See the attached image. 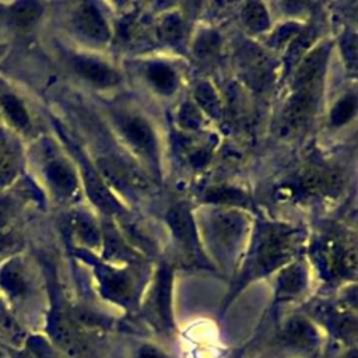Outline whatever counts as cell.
I'll return each mask as SVG.
<instances>
[{
    "instance_id": "cell-17",
    "label": "cell",
    "mask_w": 358,
    "mask_h": 358,
    "mask_svg": "<svg viewBox=\"0 0 358 358\" xmlns=\"http://www.w3.org/2000/svg\"><path fill=\"white\" fill-rule=\"evenodd\" d=\"M306 270L301 262L284 266L280 270L275 295L281 301H288L298 296L306 287Z\"/></svg>"
},
{
    "instance_id": "cell-16",
    "label": "cell",
    "mask_w": 358,
    "mask_h": 358,
    "mask_svg": "<svg viewBox=\"0 0 358 358\" xmlns=\"http://www.w3.org/2000/svg\"><path fill=\"white\" fill-rule=\"evenodd\" d=\"M45 173L49 185L57 194L70 197L77 192L78 179L67 161L62 158L50 159L45 168Z\"/></svg>"
},
{
    "instance_id": "cell-11",
    "label": "cell",
    "mask_w": 358,
    "mask_h": 358,
    "mask_svg": "<svg viewBox=\"0 0 358 358\" xmlns=\"http://www.w3.org/2000/svg\"><path fill=\"white\" fill-rule=\"evenodd\" d=\"M238 66L242 77L256 90L268 83L274 69L271 57L262 48L253 45H248L239 52Z\"/></svg>"
},
{
    "instance_id": "cell-6",
    "label": "cell",
    "mask_w": 358,
    "mask_h": 358,
    "mask_svg": "<svg viewBox=\"0 0 358 358\" xmlns=\"http://www.w3.org/2000/svg\"><path fill=\"white\" fill-rule=\"evenodd\" d=\"M172 268L161 264L151 291L147 296L145 313L151 322L162 330L172 327Z\"/></svg>"
},
{
    "instance_id": "cell-19",
    "label": "cell",
    "mask_w": 358,
    "mask_h": 358,
    "mask_svg": "<svg viewBox=\"0 0 358 358\" xmlns=\"http://www.w3.org/2000/svg\"><path fill=\"white\" fill-rule=\"evenodd\" d=\"M282 338L292 347L310 348L317 343V331L309 320L303 317H292L282 330Z\"/></svg>"
},
{
    "instance_id": "cell-1",
    "label": "cell",
    "mask_w": 358,
    "mask_h": 358,
    "mask_svg": "<svg viewBox=\"0 0 358 358\" xmlns=\"http://www.w3.org/2000/svg\"><path fill=\"white\" fill-rule=\"evenodd\" d=\"M249 225V217L236 207L214 206L204 211L197 229L218 263L232 264L246 242Z\"/></svg>"
},
{
    "instance_id": "cell-10",
    "label": "cell",
    "mask_w": 358,
    "mask_h": 358,
    "mask_svg": "<svg viewBox=\"0 0 358 358\" xmlns=\"http://www.w3.org/2000/svg\"><path fill=\"white\" fill-rule=\"evenodd\" d=\"M73 70L96 88H112L120 84L122 74L106 60L90 55H76L71 59Z\"/></svg>"
},
{
    "instance_id": "cell-8",
    "label": "cell",
    "mask_w": 358,
    "mask_h": 358,
    "mask_svg": "<svg viewBox=\"0 0 358 358\" xmlns=\"http://www.w3.org/2000/svg\"><path fill=\"white\" fill-rule=\"evenodd\" d=\"M144 84L157 95L172 96L180 87L179 70L164 59H147L138 66Z\"/></svg>"
},
{
    "instance_id": "cell-20",
    "label": "cell",
    "mask_w": 358,
    "mask_h": 358,
    "mask_svg": "<svg viewBox=\"0 0 358 358\" xmlns=\"http://www.w3.org/2000/svg\"><path fill=\"white\" fill-rule=\"evenodd\" d=\"M20 152L15 143L4 133H0V186L8 183L17 173Z\"/></svg>"
},
{
    "instance_id": "cell-9",
    "label": "cell",
    "mask_w": 358,
    "mask_h": 358,
    "mask_svg": "<svg viewBox=\"0 0 358 358\" xmlns=\"http://www.w3.org/2000/svg\"><path fill=\"white\" fill-rule=\"evenodd\" d=\"M329 55H330V43L324 42V43H319L317 46H313L296 63L294 69L292 83H291L292 91L305 88V87L322 85Z\"/></svg>"
},
{
    "instance_id": "cell-29",
    "label": "cell",
    "mask_w": 358,
    "mask_h": 358,
    "mask_svg": "<svg viewBox=\"0 0 358 358\" xmlns=\"http://www.w3.org/2000/svg\"><path fill=\"white\" fill-rule=\"evenodd\" d=\"M302 25L294 21H288L282 25H280L274 32H271L268 38V46L271 48H280L284 45H289L291 41L302 31Z\"/></svg>"
},
{
    "instance_id": "cell-30",
    "label": "cell",
    "mask_w": 358,
    "mask_h": 358,
    "mask_svg": "<svg viewBox=\"0 0 358 358\" xmlns=\"http://www.w3.org/2000/svg\"><path fill=\"white\" fill-rule=\"evenodd\" d=\"M340 49L347 69L355 71L357 69V36L355 34L347 32L340 41Z\"/></svg>"
},
{
    "instance_id": "cell-3",
    "label": "cell",
    "mask_w": 358,
    "mask_h": 358,
    "mask_svg": "<svg viewBox=\"0 0 358 358\" xmlns=\"http://www.w3.org/2000/svg\"><path fill=\"white\" fill-rule=\"evenodd\" d=\"M110 119L124 144L147 165L157 169L159 148L158 137L151 122L140 112L129 109L112 110Z\"/></svg>"
},
{
    "instance_id": "cell-26",
    "label": "cell",
    "mask_w": 358,
    "mask_h": 358,
    "mask_svg": "<svg viewBox=\"0 0 358 358\" xmlns=\"http://www.w3.org/2000/svg\"><path fill=\"white\" fill-rule=\"evenodd\" d=\"M204 120H206L204 113L196 106L193 101L183 102L178 109L176 122L183 131H187V133L199 131L203 127Z\"/></svg>"
},
{
    "instance_id": "cell-4",
    "label": "cell",
    "mask_w": 358,
    "mask_h": 358,
    "mask_svg": "<svg viewBox=\"0 0 358 358\" xmlns=\"http://www.w3.org/2000/svg\"><path fill=\"white\" fill-rule=\"evenodd\" d=\"M166 224L173 243L185 260L194 266H210V262L204 255L196 220L186 204L172 206L166 213Z\"/></svg>"
},
{
    "instance_id": "cell-15",
    "label": "cell",
    "mask_w": 358,
    "mask_h": 358,
    "mask_svg": "<svg viewBox=\"0 0 358 358\" xmlns=\"http://www.w3.org/2000/svg\"><path fill=\"white\" fill-rule=\"evenodd\" d=\"M155 34L161 43L179 49L187 38V24L178 11H166L161 14L155 24Z\"/></svg>"
},
{
    "instance_id": "cell-18",
    "label": "cell",
    "mask_w": 358,
    "mask_h": 358,
    "mask_svg": "<svg viewBox=\"0 0 358 358\" xmlns=\"http://www.w3.org/2000/svg\"><path fill=\"white\" fill-rule=\"evenodd\" d=\"M71 231L74 236L88 248H99L102 245L103 234L95 218L84 211H77L71 217Z\"/></svg>"
},
{
    "instance_id": "cell-5",
    "label": "cell",
    "mask_w": 358,
    "mask_h": 358,
    "mask_svg": "<svg viewBox=\"0 0 358 358\" xmlns=\"http://www.w3.org/2000/svg\"><path fill=\"white\" fill-rule=\"evenodd\" d=\"M322 85L294 90L281 113V130L287 134L303 129L317 110Z\"/></svg>"
},
{
    "instance_id": "cell-32",
    "label": "cell",
    "mask_w": 358,
    "mask_h": 358,
    "mask_svg": "<svg viewBox=\"0 0 358 358\" xmlns=\"http://www.w3.org/2000/svg\"><path fill=\"white\" fill-rule=\"evenodd\" d=\"M136 358H171V357L162 348L147 343L137 348Z\"/></svg>"
},
{
    "instance_id": "cell-12",
    "label": "cell",
    "mask_w": 358,
    "mask_h": 358,
    "mask_svg": "<svg viewBox=\"0 0 358 358\" xmlns=\"http://www.w3.org/2000/svg\"><path fill=\"white\" fill-rule=\"evenodd\" d=\"M320 257L323 270L333 275H348L350 271H355V248L350 242L341 239H329L326 241L317 253Z\"/></svg>"
},
{
    "instance_id": "cell-13",
    "label": "cell",
    "mask_w": 358,
    "mask_h": 358,
    "mask_svg": "<svg viewBox=\"0 0 358 358\" xmlns=\"http://www.w3.org/2000/svg\"><path fill=\"white\" fill-rule=\"evenodd\" d=\"M299 186L309 196H336L344 186V176L330 168H313L301 176Z\"/></svg>"
},
{
    "instance_id": "cell-21",
    "label": "cell",
    "mask_w": 358,
    "mask_h": 358,
    "mask_svg": "<svg viewBox=\"0 0 358 358\" xmlns=\"http://www.w3.org/2000/svg\"><path fill=\"white\" fill-rule=\"evenodd\" d=\"M193 102L204 113V116L220 117L222 113V103L218 92L208 81H201L196 85L193 92Z\"/></svg>"
},
{
    "instance_id": "cell-23",
    "label": "cell",
    "mask_w": 358,
    "mask_h": 358,
    "mask_svg": "<svg viewBox=\"0 0 358 358\" xmlns=\"http://www.w3.org/2000/svg\"><path fill=\"white\" fill-rule=\"evenodd\" d=\"M0 284L11 296H21L28 289V280L24 271V267L11 260L0 271Z\"/></svg>"
},
{
    "instance_id": "cell-28",
    "label": "cell",
    "mask_w": 358,
    "mask_h": 358,
    "mask_svg": "<svg viewBox=\"0 0 358 358\" xmlns=\"http://www.w3.org/2000/svg\"><path fill=\"white\" fill-rule=\"evenodd\" d=\"M42 15V6L36 1H18L11 7L13 21L18 27H31Z\"/></svg>"
},
{
    "instance_id": "cell-27",
    "label": "cell",
    "mask_w": 358,
    "mask_h": 358,
    "mask_svg": "<svg viewBox=\"0 0 358 358\" xmlns=\"http://www.w3.org/2000/svg\"><path fill=\"white\" fill-rule=\"evenodd\" d=\"M193 53L200 60H208L214 57L220 48H221V38L218 32L213 29H204L194 38L193 43Z\"/></svg>"
},
{
    "instance_id": "cell-7",
    "label": "cell",
    "mask_w": 358,
    "mask_h": 358,
    "mask_svg": "<svg viewBox=\"0 0 358 358\" xmlns=\"http://www.w3.org/2000/svg\"><path fill=\"white\" fill-rule=\"evenodd\" d=\"M71 24L74 31L90 43L105 46L112 38L110 25L95 3L77 4L71 15Z\"/></svg>"
},
{
    "instance_id": "cell-33",
    "label": "cell",
    "mask_w": 358,
    "mask_h": 358,
    "mask_svg": "<svg viewBox=\"0 0 358 358\" xmlns=\"http://www.w3.org/2000/svg\"><path fill=\"white\" fill-rule=\"evenodd\" d=\"M15 211L14 200L10 197H0V228L10 222Z\"/></svg>"
},
{
    "instance_id": "cell-25",
    "label": "cell",
    "mask_w": 358,
    "mask_h": 358,
    "mask_svg": "<svg viewBox=\"0 0 358 358\" xmlns=\"http://www.w3.org/2000/svg\"><path fill=\"white\" fill-rule=\"evenodd\" d=\"M0 106L4 113V116L8 119L10 124L15 129H25L29 124V116L27 113V109L20 102L18 98H15L11 94H4L0 96Z\"/></svg>"
},
{
    "instance_id": "cell-24",
    "label": "cell",
    "mask_w": 358,
    "mask_h": 358,
    "mask_svg": "<svg viewBox=\"0 0 358 358\" xmlns=\"http://www.w3.org/2000/svg\"><path fill=\"white\" fill-rule=\"evenodd\" d=\"M357 110L355 92H347L341 95L330 110V124L333 127H341L351 122Z\"/></svg>"
},
{
    "instance_id": "cell-22",
    "label": "cell",
    "mask_w": 358,
    "mask_h": 358,
    "mask_svg": "<svg viewBox=\"0 0 358 358\" xmlns=\"http://www.w3.org/2000/svg\"><path fill=\"white\" fill-rule=\"evenodd\" d=\"M243 25L252 34H262L270 28V14L263 3L249 1L241 10Z\"/></svg>"
},
{
    "instance_id": "cell-31",
    "label": "cell",
    "mask_w": 358,
    "mask_h": 358,
    "mask_svg": "<svg viewBox=\"0 0 358 358\" xmlns=\"http://www.w3.org/2000/svg\"><path fill=\"white\" fill-rule=\"evenodd\" d=\"M17 334H18L17 323L8 313L6 305L0 301V336L13 340Z\"/></svg>"
},
{
    "instance_id": "cell-14",
    "label": "cell",
    "mask_w": 358,
    "mask_h": 358,
    "mask_svg": "<svg viewBox=\"0 0 358 358\" xmlns=\"http://www.w3.org/2000/svg\"><path fill=\"white\" fill-rule=\"evenodd\" d=\"M98 277L101 281L102 291L112 299L117 302H130L134 294L133 277L119 268L101 267L98 270Z\"/></svg>"
},
{
    "instance_id": "cell-2",
    "label": "cell",
    "mask_w": 358,
    "mask_h": 358,
    "mask_svg": "<svg viewBox=\"0 0 358 358\" xmlns=\"http://www.w3.org/2000/svg\"><path fill=\"white\" fill-rule=\"evenodd\" d=\"M299 242L301 234L295 228L281 224H268L264 227L252 249L241 282L245 284L246 281L263 277L287 266L299 248Z\"/></svg>"
}]
</instances>
